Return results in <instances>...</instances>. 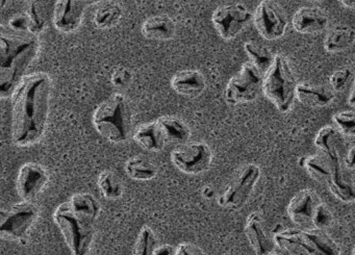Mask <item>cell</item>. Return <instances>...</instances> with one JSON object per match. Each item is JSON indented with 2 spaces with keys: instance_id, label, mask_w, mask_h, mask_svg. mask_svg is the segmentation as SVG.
I'll use <instances>...</instances> for the list:
<instances>
[{
  "instance_id": "cell-43",
  "label": "cell",
  "mask_w": 355,
  "mask_h": 255,
  "mask_svg": "<svg viewBox=\"0 0 355 255\" xmlns=\"http://www.w3.org/2000/svg\"><path fill=\"white\" fill-rule=\"evenodd\" d=\"M342 5L344 7L348 8V9L352 10L355 6V0H340Z\"/></svg>"
},
{
  "instance_id": "cell-17",
  "label": "cell",
  "mask_w": 355,
  "mask_h": 255,
  "mask_svg": "<svg viewBox=\"0 0 355 255\" xmlns=\"http://www.w3.org/2000/svg\"><path fill=\"white\" fill-rule=\"evenodd\" d=\"M344 136L334 126L326 125L315 134L313 144L320 153L327 157L334 165H342ZM343 166V165H342Z\"/></svg>"
},
{
  "instance_id": "cell-4",
  "label": "cell",
  "mask_w": 355,
  "mask_h": 255,
  "mask_svg": "<svg viewBox=\"0 0 355 255\" xmlns=\"http://www.w3.org/2000/svg\"><path fill=\"white\" fill-rule=\"evenodd\" d=\"M274 243L292 255H340L338 243L317 228H290L278 231Z\"/></svg>"
},
{
  "instance_id": "cell-26",
  "label": "cell",
  "mask_w": 355,
  "mask_h": 255,
  "mask_svg": "<svg viewBox=\"0 0 355 255\" xmlns=\"http://www.w3.org/2000/svg\"><path fill=\"white\" fill-rule=\"evenodd\" d=\"M157 122L165 137L166 142L184 144L191 138V128L184 120L176 116H162L157 119Z\"/></svg>"
},
{
  "instance_id": "cell-13",
  "label": "cell",
  "mask_w": 355,
  "mask_h": 255,
  "mask_svg": "<svg viewBox=\"0 0 355 255\" xmlns=\"http://www.w3.org/2000/svg\"><path fill=\"white\" fill-rule=\"evenodd\" d=\"M101 0H57L53 10V26L63 34H71L80 28L87 10Z\"/></svg>"
},
{
  "instance_id": "cell-9",
  "label": "cell",
  "mask_w": 355,
  "mask_h": 255,
  "mask_svg": "<svg viewBox=\"0 0 355 255\" xmlns=\"http://www.w3.org/2000/svg\"><path fill=\"white\" fill-rule=\"evenodd\" d=\"M39 217V209L34 202L20 203L8 209L5 219L0 222V240L21 242L30 234Z\"/></svg>"
},
{
  "instance_id": "cell-33",
  "label": "cell",
  "mask_w": 355,
  "mask_h": 255,
  "mask_svg": "<svg viewBox=\"0 0 355 255\" xmlns=\"http://www.w3.org/2000/svg\"><path fill=\"white\" fill-rule=\"evenodd\" d=\"M26 15L30 22V32L38 36L45 28V19L38 0H26Z\"/></svg>"
},
{
  "instance_id": "cell-6",
  "label": "cell",
  "mask_w": 355,
  "mask_h": 255,
  "mask_svg": "<svg viewBox=\"0 0 355 255\" xmlns=\"http://www.w3.org/2000/svg\"><path fill=\"white\" fill-rule=\"evenodd\" d=\"M53 220L66 244L73 255H89L94 240V224L83 221L76 217L68 206L62 203L53 213Z\"/></svg>"
},
{
  "instance_id": "cell-1",
  "label": "cell",
  "mask_w": 355,
  "mask_h": 255,
  "mask_svg": "<svg viewBox=\"0 0 355 255\" xmlns=\"http://www.w3.org/2000/svg\"><path fill=\"white\" fill-rule=\"evenodd\" d=\"M53 80L49 73L35 72L21 78L12 95V141L28 147L40 142L51 112Z\"/></svg>"
},
{
  "instance_id": "cell-30",
  "label": "cell",
  "mask_w": 355,
  "mask_h": 255,
  "mask_svg": "<svg viewBox=\"0 0 355 255\" xmlns=\"http://www.w3.org/2000/svg\"><path fill=\"white\" fill-rule=\"evenodd\" d=\"M244 51L247 57L250 59L249 62L263 74L269 69L275 55L267 46L254 41H247L244 44Z\"/></svg>"
},
{
  "instance_id": "cell-44",
  "label": "cell",
  "mask_w": 355,
  "mask_h": 255,
  "mask_svg": "<svg viewBox=\"0 0 355 255\" xmlns=\"http://www.w3.org/2000/svg\"><path fill=\"white\" fill-rule=\"evenodd\" d=\"M203 195H205L207 198H211L214 195V191L211 190V188H205V190H203Z\"/></svg>"
},
{
  "instance_id": "cell-14",
  "label": "cell",
  "mask_w": 355,
  "mask_h": 255,
  "mask_svg": "<svg viewBox=\"0 0 355 255\" xmlns=\"http://www.w3.org/2000/svg\"><path fill=\"white\" fill-rule=\"evenodd\" d=\"M51 176L38 163H26L21 166L16 180V188L22 201L34 202L49 184Z\"/></svg>"
},
{
  "instance_id": "cell-10",
  "label": "cell",
  "mask_w": 355,
  "mask_h": 255,
  "mask_svg": "<svg viewBox=\"0 0 355 255\" xmlns=\"http://www.w3.org/2000/svg\"><path fill=\"white\" fill-rule=\"evenodd\" d=\"M170 159L182 173L198 175L211 168L214 155L209 144L199 141L180 144L172 151Z\"/></svg>"
},
{
  "instance_id": "cell-35",
  "label": "cell",
  "mask_w": 355,
  "mask_h": 255,
  "mask_svg": "<svg viewBox=\"0 0 355 255\" xmlns=\"http://www.w3.org/2000/svg\"><path fill=\"white\" fill-rule=\"evenodd\" d=\"M353 70L350 67H343L336 70L330 76V89L336 92H343L348 85L352 82Z\"/></svg>"
},
{
  "instance_id": "cell-21",
  "label": "cell",
  "mask_w": 355,
  "mask_h": 255,
  "mask_svg": "<svg viewBox=\"0 0 355 255\" xmlns=\"http://www.w3.org/2000/svg\"><path fill=\"white\" fill-rule=\"evenodd\" d=\"M141 32L148 40L166 42L175 37L176 24L170 16L165 14L150 16L143 22Z\"/></svg>"
},
{
  "instance_id": "cell-46",
  "label": "cell",
  "mask_w": 355,
  "mask_h": 255,
  "mask_svg": "<svg viewBox=\"0 0 355 255\" xmlns=\"http://www.w3.org/2000/svg\"><path fill=\"white\" fill-rule=\"evenodd\" d=\"M8 0H0V9H3V8L7 6Z\"/></svg>"
},
{
  "instance_id": "cell-18",
  "label": "cell",
  "mask_w": 355,
  "mask_h": 255,
  "mask_svg": "<svg viewBox=\"0 0 355 255\" xmlns=\"http://www.w3.org/2000/svg\"><path fill=\"white\" fill-rule=\"evenodd\" d=\"M245 234L251 248L257 255H267L274 251V245L266 232L263 218L257 211H252L246 219Z\"/></svg>"
},
{
  "instance_id": "cell-28",
  "label": "cell",
  "mask_w": 355,
  "mask_h": 255,
  "mask_svg": "<svg viewBox=\"0 0 355 255\" xmlns=\"http://www.w3.org/2000/svg\"><path fill=\"white\" fill-rule=\"evenodd\" d=\"M128 177L136 182H148L157 177L159 170L150 159L142 155L130 157L124 166Z\"/></svg>"
},
{
  "instance_id": "cell-41",
  "label": "cell",
  "mask_w": 355,
  "mask_h": 255,
  "mask_svg": "<svg viewBox=\"0 0 355 255\" xmlns=\"http://www.w3.org/2000/svg\"><path fill=\"white\" fill-rule=\"evenodd\" d=\"M176 248L169 244L157 245L153 255H175Z\"/></svg>"
},
{
  "instance_id": "cell-15",
  "label": "cell",
  "mask_w": 355,
  "mask_h": 255,
  "mask_svg": "<svg viewBox=\"0 0 355 255\" xmlns=\"http://www.w3.org/2000/svg\"><path fill=\"white\" fill-rule=\"evenodd\" d=\"M319 197L309 188L297 192L288 202V215L293 223L299 228L313 227V217L315 207L319 204Z\"/></svg>"
},
{
  "instance_id": "cell-3",
  "label": "cell",
  "mask_w": 355,
  "mask_h": 255,
  "mask_svg": "<svg viewBox=\"0 0 355 255\" xmlns=\"http://www.w3.org/2000/svg\"><path fill=\"white\" fill-rule=\"evenodd\" d=\"M96 132L115 144L126 142L132 130V109L121 93H115L98 105L92 117Z\"/></svg>"
},
{
  "instance_id": "cell-12",
  "label": "cell",
  "mask_w": 355,
  "mask_h": 255,
  "mask_svg": "<svg viewBox=\"0 0 355 255\" xmlns=\"http://www.w3.org/2000/svg\"><path fill=\"white\" fill-rule=\"evenodd\" d=\"M252 21L259 36L267 41L279 40L288 30V18L273 0H261L252 14Z\"/></svg>"
},
{
  "instance_id": "cell-5",
  "label": "cell",
  "mask_w": 355,
  "mask_h": 255,
  "mask_svg": "<svg viewBox=\"0 0 355 255\" xmlns=\"http://www.w3.org/2000/svg\"><path fill=\"white\" fill-rule=\"evenodd\" d=\"M296 87L294 70L288 60L280 53L274 55L271 66L263 73L261 92L266 98L280 113H288L296 100Z\"/></svg>"
},
{
  "instance_id": "cell-8",
  "label": "cell",
  "mask_w": 355,
  "mask_h": 255,
  "mask_svg": "<svg viewBox=\"0 0 355 255\" xmlns=\"http://www.w3.org/2000/svg\"><path fill=\"white\" fill-rule=\"evenodd\" d=\"M263 74L250 62L243 64L240 72L226 85L224 99L230 107L257 100L263 88Z\"/></svg>"
},
{
  "instance_id": "cell-7",
  "label": "cell",
  "mask_w": 355,
  "mask_h": 255,
  "mask_svg": "<svg viewBox=\"0 0 355 255\" xmlns=\"http://www.w3.org/2000/svg\"><path fill=\"white\" fill-rule=\"evenodd\" d=\"M261 168L257 164H246L232 176L224 192L218 197V204L230 211H239L248 202L261 178Z\"/></svg>"
},
{
  "instance_id": "cell-24",
  "label": "cell",
  "mask_w": 355,
  "mask_h": 255,
  "mask_svg": "<svg viewBox=\"0 0 355 255\" xmlns=\"http://www.w3.org/2000/svg\"><path fill=\"white\" fill-rule=\"evenodd\" d=\"M355 30L348 24H336L330 28L324 39L323 46L327 53H338L352 46Z\"/></svg>"
},
{
  "instance_id": "cell-32",
  "label": "cell",
  "mask_w": 355,
  "mask_h": 255,
  "mask_svg": "<svg viewBox=\"0 0 355 255\" xmlns=\"http://www.w3.org/2000/svg\"><path fill=\"white\" fill-rule=\"evenodd\" d=\"M157 246V236L153 228L149 226H143L135 243L132 255H153Z\"/></svg>"
},
{
  "instance_id": "cell-36",
  "label": "cell",
  "mask_w": 355,
  "mask_h": 255,
  "mask_svg": "<svg viewBox=\"0 0 355 255\" xmlns=\"http://www.w3.org/2000/svg\"><path fill=\"white\" fill-rule=\"evenodd\" d=\"M334 223V215L329 207L325 203L320 201L319 204L315 207V213L313 217V228L317 229L326 230Z\"/></svg>"
},
{
  "instance_id": "cell-45",
  "label": "cell",
  "mask_w": 355,
  "mask_h": 255,
  "mask_svg": "<svg viewBox=\"0 0 355 255\" xmlns=\"http://www.w3.org/2000/svg\"><path fill=\"white\" fill-rule=\"evenodd\" d=\"M8 209H6L5 207L0 206V222L3 221L5 219L6 216H7Z\"/></svg>"
},
{
  "instance_id": "cell-25",
  "label": "cell",
  "mask_w": 355,
  "mask_h": 255,
  "mask_svg": "<svg viewBox=\"0 0 355 255\" xmlns=\"http://www.w3.org/2000/svg\"><path fill=\"white\" fill-rule=\"evenodd\" d=\"M300 165L313 180L325 184L331 177L334 170L336 167H342V165H334L327 157L320 152L309 157H303L300 159Z\"/></svg>"
},
{
  "instance_id": "cell-22",
  "label": "cell",
  "mask_w": 355,
  "mask_h": 255,
  "mask_svg": "<svg viewBox=\"0 0 355 255\" xmlns=\"http://www.w3.org/2000/svg\"><path fill=\"white\" fill-rule=\"evenodd\" d=\"M134 140L141 148L149 152L163 150L167 143L157 120L141 124L135 132Z\"/></svg>"
},
{
  "instance_id": "cell-31",
  "label": "cell",
  "mask_w": 355,
  "mask_h": 255,
  "mask_svg": "<svg viewBox=\"0 0 355 255\" xmlns=\"http://www.w3.org/2000/svg\"><path fill=\"white\" fill-rule=\"evenodd\" d=\"M98 186L101 194L107 200H117L123 196V184L119 176L110 170H105L99 174Z\"/></svg>"
},
{
  "instance_id": "cell-47",
  "label": "cell",
  "mask_w": 355,
  "mask_h": 255,
  "mask_svg": "<svg viewBox=\"0 0 355 255\" xmlns=\"http://www.w3.org/2000/svg\"><path fill=\"white\" fill-rule=\"evenodd\" d=\"M309 3H319V1H323V0H307Z\"/></svg>"
},
{
  "instance_id": "cell-16",
  "label": "cell",
  "mask_w": 355,
  "mask_h": 255,
  "mask_svg": "<svg viewBox=\"0 0 355 255\" xmlns=\"http://www.w3.org/2000/svg\"><path fill=\"white\" fill-rule=\"evenodd\" d=\"M328 26L327 14L318 7H302L293 15V28L299 34H321L327 30Z\"/></svg>"
},
{
  "instance_id": "cell-42",
  "label": "cell",
  "mask_w": 355,
  "mask_h": 255,
  "mask_svg": "<svg viewBox=\"0 0 355 255\" xmlns=\"http://www.w3.org/2000/svg\"><path fill=\"white\" fill-rule=\"evenodd\" d=\"M354 85H353L352 88H351L350 95H349L348 98V105H350L351 107H354Z\"/></svg>"
},
{
  "instance_id": "cell-39",
  "label": "cell",
  "mask_w": 355,
  "mask_h": 255,
  "mask_svg": "<svg viewBox=\"0 0 355 255\" xmlns=\"http://www.w3.org/2000/svg\"><path fill=\"white\" fill-rule=\"evenodd\" d=\"M175 255H209L205 251H203L200 247L193 243L184 242L180 243L176 247Z\"/></svg>"
},
{
  "instance_id": "cell-38",
  "label": "cell",
  "mask_w": 355,
  "mask_h": 255,
  "mask_svg": "<svg viewBox=\"0 0 355 255\" xmlns=\"http://www.w3.org/2000/svg\"><path fill=\"white\" fill-rule=\"evenodd\" d=\"M8 26L17 32H30V22L26 13L16 14L9 21ZM31 33V32H30Z\"/></svg>"
},
{
  "instance_id": "cell-29",
  "label": "cell",
  "mask_w": 355,
  "mask_h": 255,
  "mask_svg": "<svg viewBox=\"0 0 355 255\" xmlns=\"http://www.w3.org/2000/svg\"><path fill=\"white\" fill-rule=\"evenodd\" d=\"M123 16V8L116 1H105L97 8L93 22L99 30L115 28Z\"/></svg>"
},
{
  "instance_id": "cell-11",
  "label": "cell",
  "mask_w": 355,
  "mask_h": 255,
  "mask_svg": "<svg viewBox=\"0 0 355 255\" xmlns=\"http://www.w3.org/2000/svg\"><path fill=\"white\" fill-rule=\"evenodd\" d=\"M252 21V13L243 3L219 6L211 14V24L220 38L232 41Z\"/></svg>"
},
{
  "instance_id": "cell-34",
  "label": "cell",
  "mask_w": 355,
  "mask_h": 255,
  "mask_svg": "<svg viewBox=\"0 0 355 255\" xmlns=\"http://www.w3.org/2000/svg\"><path fill=\"white\" fill-rule=\"evenodd\" d=\"M334 125L340 134L346 138L355 136V113L353 109L336 113L332 117Z\"/></svg>"
},
{
  "instance_id": "cell-19",
  "label": "cell",
  "mask_w": 355,
  "mask_h": 255,
  "mask_svg": "<svg viewBox=\"0 0 355 255\" xmlns=\"http://www.w3.org/2000/svg\"><path fill=\"white\" fill-rule=\"evenodd\" d=\"M170 85L178 95L195 98L205 92L207 89V80L198 70H182L174 74Z\"/></svg>"
},
{
  "instance_id": "cell-40",
  "label": "cell",
  "mask_w": 355,
  "mask_h": 255,
  "mask_svg": "<svg viewBox=\"0 0 355 255\" xmlns=\"http://www.w3.org/2000/svg\"><path fill=\"white\" fill-rule=\"evenodd\" d=\"M342 165L348 170H353L355 167V146L352 145L350 148L347 149L342 159Z\"/></svg>"
},
{
  "instance_id": "cell-20",
  "label": "cell",
  "mask_w": 355,
  "mask_h": 255,
  "mask_svg": "<svg viewBox=\"0 0 355 255\" xmlns=\"http://www.w3.org/2000/svg\"><path fill=\"white\" fill-rule=\"evenodd\" d=\"M295 97L301 105L305 107L319 109V107H327L332 103L336 98V94L328 87L301 82V84H297Z\"/></svg>"
},
{
  "instance_id": "cell-27",
  "label": "cell",
  "mask_w": 355,
  "mask_h": 255,
  "mask_svg": "<svg viewBox=\"0 0 355 255\" xmlns=\"http://www.w3.org/2000/svg\"><path fill=\"white\" fill-rule=\"evenodd\" d=\"M326 186L331 194L344 203H352L355 200L354 184L349 176L345 174L342 167H336L332 172L331 177Z\"/></svg>"
},
{
  "instance_id": "cell-23",
  "label": "cell",
  "mask_w": 355,
  "mask_h": 255,
  "mask_svg": "<svg viewBox=\"0 0 355 255\" xmlns=\"http://www.w3.org/2000/svg\"><path fill=\"white\" fill-rule=\"evenodd\" d=\"M67 204L76 217L88 223L94 224L101 215V203L89 193L74 194Z\"/></svg>"
},
{
  "instance_id": "cell-2",
  "label": "cell",
  "mask_w": 355,
  "mask_h": 255,
  "mask_svg": "<svg viewBox=\"0 0 355 255\" xmlns=\"http://www.w3.org/2000/svg\"><path fill=\"white\" fill-rule=\"evenodd\" d=\"M40 49V40L30 32H17L0 24V82L15 91Z\"/></svg>"
},
{
  "instance_id": "cell-37",
  "label": "cell",
  "mask_w": 355,
  "mask_h": 255,
  "mask_svg": "<svg viewBox=\"0 0 355 255\" xmlns=\"http://www.w3.org/2000/svg\"><path fill=\"white\" fill-rule=\"evenodd\" d=\"M132 72L128 68L121 66L114 70L111 76V82L115 88L124 89L132 84Z\"/></svg>"
},
{
  "instance_id": "cell-48",
  "label": "cell",
  "mask_w": 355,
  "mask_h": 255,
  "mask_svg": "<svg viewBox=\"0 0 355 255\" xmlns=\"http://www.w3.org/2000/svg\"><path fill=\"white\" fill-rule=\"evenodd\" d=\"M267 255H279L278 253L274 252V251H272V252L268 253Z\"/></svg>"
}]
</instances>
